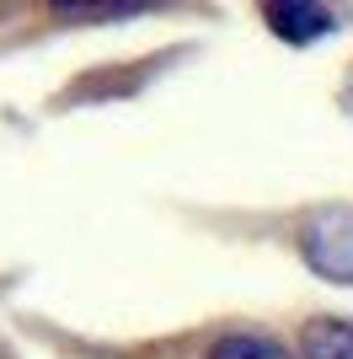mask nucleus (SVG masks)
<instances>
[{
	"label": "nucleus",
	"instance_id": "nucleus-5",
	"mask_svg": "<svg viewBox=\"0 0 353 359\" xmlns=\"http://www.w3.org/2000/svg\"><path fill=\"white\" fill-rule=\"evenodd\" d=\"M59 11L64 16H134L139 6H134V0H123V6H70V0H64Z\"/></svg>",
	"mask_w": 353,
	"mask_h": 359
},
{
	"label": "nucleus",
	"instance_id": "nucleus-2",
	"mask_svg": "<svg viewBox=\"0 0 353 359\" xmlns=\"http://www.w3.org/2000/svg\"><path fill=\"white\" fill-rule=\"evenodd\" d=\"M263 16L284 43H316L326 32H338V16L326 6H305V0H273V6H263Z\"/></svg>",
	"mask_w": 353,
	"mask_h": 359
},
{
	"label": "nucleus",
	"instance_id": "nucleus-1",
	"mask_svg": "<svg viewBox=\"0 0 353 359\" xmlns=\"http://www.w3.org/2000/svg\"><path fill=\"white\" fill-rule=\"evenodd\" d=\"M300 252L321 279L332 285H353V215L348 210H326L305 225L300 236Z\"/></svg>",
	"mask_w": 353,
	"mask_h": 359
},
{
	"label": "nucleus",
	"instance_id": "nucleus-3",
	"mask_svg": "<svg viewBox=\"0 0 353 359\" xmlns=\"http://www.w3.org/2000/svg\"><path fill=\"white\" fill-rule=\"evenodd\" d=\"M300 359H353V322H342V316L310 322L300 338Z\"/></svg>",
	"mask_w": 353,
	"mask_h": 359
},
{
	"label": "nucleus",
	"instance_id": "nucleus-4",
	"mask_svg": "<svg viewBox=\"0 0 353 359\" xmlns=\"http://www.w3.org/2000/svg\"><path fill=\"white\" fill-rule=\"evenodd\" d=\"M209 359H294V354L273 338H257V332H230L209 348Z\"/></svg>",
	"mask_w": 353,
	"mask_h": 359
}]
</instances>
